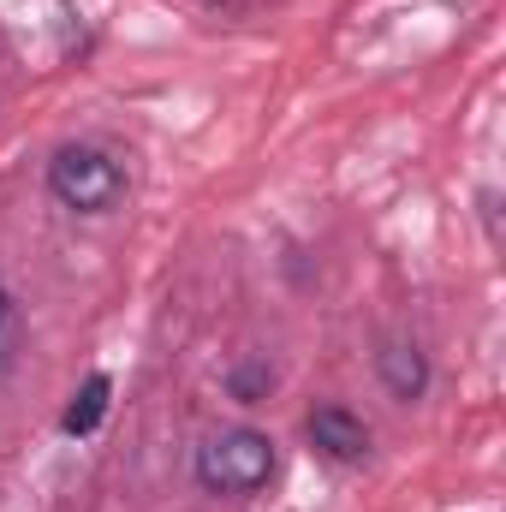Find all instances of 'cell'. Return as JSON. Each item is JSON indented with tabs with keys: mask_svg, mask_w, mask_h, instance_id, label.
Masks as SVG:
<instances>
[{
	"mask_svg": "<svg viewBox=\"0 0 506 512\" xmlns=\"http://www.w3.org/2000/svg\"><path fill=\"white\" fill-rule=\"evenodd\" d=\"M376 370H381V382H387L393 399H423V387H429V364H423L417 346H381Z\"/></svg>",
	"mask_w": 506,
	"mask_h": 512,
	"instance_id": "cell-4",
	"label": "cell"
},
{
	"mask_svg": "<svg viewBox=\"0 0 506 512\" xmlns=\"http://www.w3.org/2000/svg\"><path fill=\"white\" fill-rule=\"evenodd\" d=\"M274 477V441L262 429H221L197 447V483L209 495H256Z\"/></svg>",
	"mask_w": 506,
	"mask_h": 512,
	"instance_id": "cell-1",
	"label": "cell"
},
{
	"mask_svg": "<svg viewBox=\"0 0 506 512\" xmlns=\"http://www.w3.org/2000/svg\"><path fill=\"white\" fill-rule=\"evenodd\" d=\"M304 429H310V441H316L328 459H340V465H352V459L370 453V429H364L346 405H316Z\"/></svg>",
	"mask_w": 506,
	"mask_h": 512,
	"instance_id": "cell-3",
	"label": "cell"
},
{
	"mask_svg": "<svg viewBox=\"0 0 506 512\" xmlns=\"http://www.w3.org/2000/svg\"><path fill=\"white\" fill-rule=\"evenodd\" d=\"M48 191L78 209V215H108L120 197H126V173L108 149H90V143H66L54 161H48Z\"/></svg>",
	"mask_w": 506,
	"mask_h": 512,
	"instance_id": "cell-2",
	"label": "cell"
},
{
	"mask_svg": "<svg viewBox=\"0 0 506 512\" xmlns=\"http://www.w3.org/2000/svg\"><path fill=\"white\" fill-rule=\"evenodd\" d=\"M18 334H24L18 304H12V292H0V370H12V358H18Z\"/></svg>",
	"mask_w": 506,
	"mask_h": 512,
	"instance_id": "cell-7",
	"label": "cell"
},
{
	"mask_svg": "<svg viewBox=\"0 0 506 512\" xmlns=\"http://www.w3.org/2000/svg\"><path fill=\"white\" fill-rule=\"evenodd\" d=\"M227 387H233V399H239V405H256V399L274 387V370H268L262 358H251V364H239V370L227 376Z\"/></svg>",
	"mask_w": 506,
	"mask_h": 512,
	"instance_id": "cell-6",
	"label": "cell"
},
{
	"mask_svg": "<svg viewBox=\"0 0 506 512\" xmlns=\"http://www.w3.org/2000/svg\"><path fill=\"white\" fill-rule=\"evenodd\" d=\"M102 411H108V376H90V382L78 387V399L66 405L60 429H66V435H90V429L102 423Z\"/></svg>",
	"mask_w": 506,
	"mask_h": 512,
	"instance_id": "cell-5",
	"label": "cell"
}]
</instances>
